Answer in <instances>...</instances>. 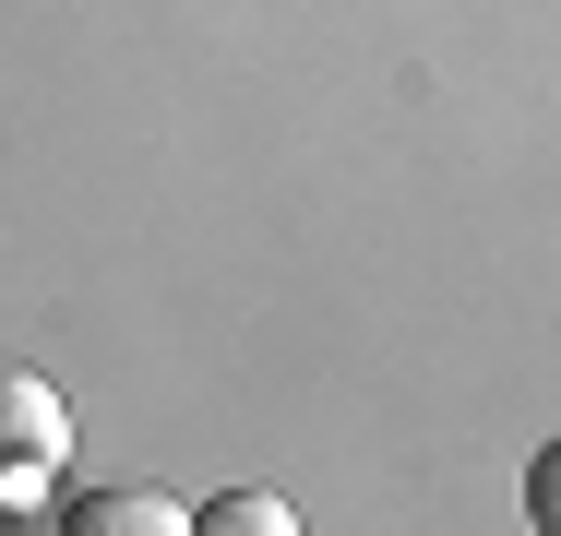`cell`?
<instances>
[{"label":"cell","instance_id":"2","mask_svg":"<svg viewBox=\"0 0 561 536\" xmlns=\"http://www.w3.org/2000/svg\"><path fill=\"white\" fill-rule=\"evenodd\" d=\"M60 536H192V501H168V489H96V501H72Z\"/></svg>","mask_w":561,"mask_h":536},{"label":"cell","instance_id":"3","mask_svg":"<svg viewBox=\"0 0 561 536\" xmlns=\"http://www.w3.org/2000/svg\"><path fill=\"white\" fill-rule=\"evenodd\" d=\"M192 536H299V501H275V489H216Z\"/></svg>","mask_w":561,"mask_h":536},{"label":"cell","instance_id":"1","mask_svg":"<svg viewBox=\"0 0 561 536\" xmlns=\"http://www.w3.org/2000/svg\"><path fill=\"white\" fill-rule=\"evenodd\" d=\"M60 465H72V406H60V382L0 370V489L24 501V489L60 477Z\"/></svg>","mask_w":561,"mask_h":536}]
</instances>
